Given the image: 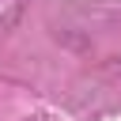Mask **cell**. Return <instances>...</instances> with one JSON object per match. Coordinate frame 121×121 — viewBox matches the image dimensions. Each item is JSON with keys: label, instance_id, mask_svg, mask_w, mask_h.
<instances>
[]
</instances>
